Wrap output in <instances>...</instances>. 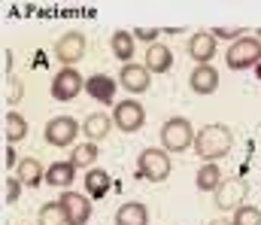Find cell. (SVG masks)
<instances>
[{
  "label": "cell",
  "instance_id": "6da1fadb",
  "mask_svg": "<svg viewBox=\"0 0 261 225\" xmlns=\"http://www.w3.org/2000/svg\"><path fill=\"white\" fill-rule=\"evenodd\" d=\"M231 149H234V131L228 125H222V122L206 125L195 134V155L203 158V161H219Z\"/></svg>",
  "mask_w": 261,
  "mask_h": 225
},
{
  "label": "cell",
  "instance_id": "7a4b0ae2",
  "mask_svg": "<svg viewBox=\"0 0 261 225\" xmlns=\"http://www.w3.org/2000/svg\"><path fill=\"white\" fill-rule=\"evenodd\" d=\"M161 146L167 152H186L195 146V128L186 116H173L161 125Z\"/></svg>",
  "mask_w": 261,
  "mask_h": 225
},
{
  "label": "cell",
  "instance_id": "3957f363",
  "mask_svg": "<svg viewBox=\"0 0 261 225\" xmlns=\"http://www.w3.org/2000/svg\"><path fill=\"white\" fill-rule=\"evenodd\" d=\"M170 152L167 149H155V146H149V149H143L137 155V173L143 177V180H149V183H164L167 177H170Z\"/></svg>",
  "mask_w": 261,
  "mask_h": 225
},
{
  "label": "cell",
  "instance_id": "277c9868",
  "mask_svg": "<svg viewBox=\"0 0 261 225\" xmlns=\"http://www.w3.org/2000/svg\"><path fill=\"white\" fill-rule=\"evenodd\" d=\"M261 61V40L258 37H240L237 43L228 46L225 52V64L228 70H249Z\"/></svg>",
  "mask_w": 261,
  "mask_h": 225
},
{
  "label": "cell",
  "instance_id": "5b68a950",
  "mask_svg": "<svg viewBox=\"0 0 261 225\" xmlns=\"http://www.w3.org/2000/svg\"><path fill=\"white\" fill-rule=\"evenodd\" d=\"M79 122L73 119V116H55V119H49L46 122V143L49 146H73L76 143V137H79Z\"/></svg>",
  "mask_w": 261,
  "mask_h": 225
},
{
  "label": "cell",
  "instance_id": "8992f818",
  "mask_svg": "<svg viewBox=\"0 0 261 225\" xmlns=\"http://www.w3.org/2000/svg\"><path fill=\"white\" fill-rule=\"evenodd\" d=\"M85 49H88V40L82 31H67L55 40V58L64 67H73L79 58H85Z\"/></svg>",
  "mask_w": 261,
  "mask_h": 225
},
{
  "label": "cell",
  "instance_id": "52a82bcc",
  "mask_svg": "<svg viewBox=\"0 0 261 225\" xmlns=\"http://www.w3.org/2000/svg\"><path fill=\"white\" fill-rule=\"evenodd\" d=\"M113 122H116L119 131H125V134H137V131L146 125V110H143V104H137L134 97L119 101L116 110H113Z\"/></svg>",
  "mask_w": 261,
  "mask_h": 225
},
{
  "label": "cell",
  "instance_id": "ba28073f",
  "mask_svg": "<svg viewBox=\"0 0 261 225\" xmlns=\"http://www.w3.org/2000/svg\"><path fill=\"white\" fill-rule=\"evenodd\" d=\"M246 195H249V183L243 177H231L216 189V207L219 210H237V207H243Z\"/></svg>",
  "mask_w": 261,
  "mask_h": 225
},
{
  "label": "cell",
  "instance_id": "9c48e42d",
  "mask_svg": "<svg viewBox=\"0 0 261 225\" xmlns=\"http://www.w3.org/2000/svg\"><path fill=\"white\" fill-rule=\"evenodd\" d=\"M82 88H85V79L79 76L76 67H61V70L55 73V79H52V85H49L52 97L61 101V104H64V101H73Z\"/></svg>",
  "mask_w": 261,
  "mask_h": 225
},
{
  "label": "cell",
  "instance_id": "30bf717a",
  "mask_svg": "<svg viewBox=\"0 0 261 225\" xmlns=\"http://www.w3.org/2000/svg\"><path fill=\"white\" fill-rule=\"evenodd\" d=\"M58 204L64 207V213H67V225H85L91 219V201H88V195H82V192L64 189L61 198H58Z\"/></svg>",
  "mask_w": 261,
  "mask_h": 225
},
{
  "label": "cell",
  "instance_id": "8fae6325",
  "mask_svg": "<svg viewBox=\"0 0 261 225\" xmlns=\"http://www.w3.org/2000/svg\"><path fill=\"white\" fill-rule=\"evenodd\" d=\"M149 70H146V64H122V70H119V85L122 88H128L130 94H143V91H149Z\"/></svg>",
  "mask_w": 261,
  "mask_h": 225
},
{
  "label": "cell",
  "instance_id": "7c38bea8",
  "mask_svg": "<svg viewBox=\"0 0 261 225\" xmlns=\"http://www.w3.org/2000/svg\"><path fill=\"white\" fill-rule=\"evenodd\" d=\"M189 85L195 94H213L219 88V70L213 64H195V70L189 73Z\"/></svg>",
  "mask_w": 261,
  "mask_h": 225
},
{
  "label": "cell",
  "instance_id": "4fadbf2b",
  "mask_svg": "<svg viewBox=\"0 0 261 225\" xmlns=\"http://www.w3.org/2000/svg\"><path fill=\"white\" fill-rule=\"evenodd\" d=\"M189 55L195 58V64H213V58H216V37H213L210 31L192 34V40H189Z\"/></svg>",
  "mask_w": 261,
  "mask_h": 225
},
{
  "label": "cell",
  "instance_id": "5bb4252c",
  "mask_svg": "<svg viewBox=\"0 0 261 225\" xmlns=\"http://www.w3.org/2000/svg\"><path fill=\"white\" fill-rule=\"evenodd\" d=\"M116 79L107 73H94L85 79V91L97 101V104H113V97H116Z\"/></svg>",
  "mask_w": 261,
  "mask_h": 225
},
{
  "label": "cell",
  "instance_id": "9a60e30c",
  "mask_svg": "<svg viewBox=\"0 0 261 225\" xmlns=\"http://www.w3.org/2000/svg\"><path fill=\"white\" fill-rule=\"evenodd\" d=\"M46 170H49V167H43L37 158H21V161L15 164V177H18L28 189L43 186V183H46Z\"/></svg>",
  "mask_w": 261,
  "mask_h": 225
},
{
  "label": "cell",
  "instance_id": "2e32d148",
  "mask_svg": "<svg viewBox=\"0 0 261 225\" xmlns=\"http://www.w3.org/2000/svg\"><path fill=\"white\" fill-rule=\"evenodd\" d=\"M173 67V52L164 43H152L146 49V70L149 73H167Z\"/></svg>",
  "mask_w": 261,
  "mask_h": 225
},
{
  "label": "cell",
  "instance_id": "e0dca14e",
  "mask_svg": "<svg viewBox=\"0 0 261 225\" xmlns=\"http://www.w3.org/2000/svg\"><path fill=\"white\" fill-rule=\"evenodd\" d=\"M76 164L73 161H55V164H49V170H46V183L49 186H55V189H70L73 186V180H76Z\"/></svg>",
  "mask_w": 261,
  "mask_h": 225
},
{
  "label": "cell",
  "instance_id": "ac0fdd59",
  "mask_svg": "<svg viewBox=\"0 0 261 225\" xmlns=\"http://www.w3.org/2000/svg\"><path fill=\"white\" fill-rule=\"evenodd\" d=\"M110 128H116V122H113L107 113H91V116H85V122H82V131H85V137H88L91 143L103 140V137L110 134Z\"/></svg>",
  "mask_w": 261,
  "mask_h": 225
},
{
  "label": "cell",
  "instance_id": "d6986e66",
  "mask_svg": "<svg viewBox=\"0 0 261 225\" xmlns=\"http://www.w3.org/2000/svg\"><path fill=\"white\" fill-rule=\"evenodd\" d=\"M116 225H149V210L140 201H125L116 210Z\"/></svg>",
  "mask_w": 261,
  "mask_h": 225
},
{
  "label": "cell",
  "instance_id": "ffe728a7",
  "mask_svg": "<svg viewBox=\"0 0 261 225\" xmlns=\"http://www.w3.org/2000/svg\"><path fill=\"white\" fill-rule=\"evenodd\" d=\"M197 189L200 192H213L216 195V189L225 183V177H222V170H219V164L216 161H203L200 164V170H197Z\"/></svg>",
  "mask_w": 261,
  "mask_h": 225
},
{
  "label": "cell",
  "instance_id": "44dd1931",
  "mask_svg": "<svg viewBox=\"0 0 261 225\" xmlns=\"http://www.w3.org/2000/svg\"><path fill=\"white\" fill-rule=\"evenodd\" d=\"M3 137L15 146L18 140H24L28 137V122H24V116L21 113H15V110H9L6 116H3Z\"/></svg>",
  "mask_w": 261,
  "mask_h": 225
},
{
  "label": "cell",
  "instance_id": "7402d4cb",
  "mask_svg": "<svg viewBox=\"0 0 261 225\" xmlns=\"http://www.w3.org/2000/svg\"><path fill=\"white\" fill-rule=\"evenodd\" d=\"M134 34L130 31H116L113 37H110V49H113V55L122 61V64H130V58H134Z\"/></svg>",
  "mask_w": 261,
  "mask_h": 225
},
{
  "label": "cell",
  "instance_id": "603a6c76",
  "mask_svg": "<svg viewBox=\"0 0 261 225\" xmlns=\"http://www.w3.org/2000/svg\"><path fill=\"white\" fill-rule=\"evenodd\" d=\"M110 192V173L107 170H88L85 173V195L88 198H103Z\"/></svg>",
  "mask_w": 261,
  "mask_h": 225
},
{
  "label": "cell",
  "instance_id": "cb8c5ba5",
  "mask_svg": "<svg viewBox=\"0 0 261 225\" xmlns=\"http://www.w3.org/2000/svg\"><path fill=\"white\" fill-rule=\"evenodd\" d=\"M37 225H67V213L58 201H46L37 213Z\"/></svg>",
  "mask_w": 261,
  "mask_h": 225
},
{
  "label": "cell",
  "instance_id": "d4e9b609",
  "mask_svg": "<svg viewBox=\"0 0 261 225\" xmlns=\"http://www.w3.org/2000/svg\"><path fill=\"white\" fill-rule=\"evenodd\" d=\"M97 155H100V149H97V143H79V146H73V152H70V161L76 164V167H91L94 161H97Z\"/></svg>",
  "mask_w": 261,
  "mask_h": 225
},
{
  "label": "cell",
  "instance_id": "484cf974",
  "mask_svg": "<svg viewBox=\"0 0 261 225\" xmlns=\"http://www.w3.org/2000/svg\"><path fill=\"white\" fill-rule=\"evenodd\" d=\"M231 225H261V210L258 207H252V204H243V207L234 210Z\"/></svg>",
  "mask_w": 261,
  "mask_h": 225
},
{
  "label": "cell",
  "instance_id": "4316f807",
  "mask_svg": "<svg viewBox=\"0 0 261 225\" xmlns=\"http://www.w3.org/2000/svg\"><path fill=\"white\" fill-rule=\"evenodd\" d=\"M21 186H24V183H21L18 177H6V180H3V201H6V204H15L18 195H21Z\"/></svg>",
  "mask_w": 261,
  "mask_h": 225
},
{
  "label": "cell",
  "instance_id": "83f0119b",
  "mask_svg": "<svg viewBox=\"0 0 261 225\" xmlns=\"http://www.w3.org/2000/svg\"><path fill=\"white\" fill-rule=\"evenodd\" d=\"M18 97H21V82L15 76H6V82H3V101L6 104H18Z\"/></svg>",
  "mask_w": 261,
  "mask_h": 225
},
{
  "label": "cell",
  "instance_id": "f1b7e54d",
  "mask_svg": "<svg viewBox=\"0 0 261 225\" xmlns=\"http://www.w3.org/2000/svg\"><path fill=\"white\" fill-rule=\"evenodd\" d=\"M216 40H231V43H237L240 37H243V28H213L210 31Z\"/></svg>",
  "mask_w": 261,
  "mask_h": 225
},
{
  "label": "cell",
  "instance_id": "f546056e",
  "mask_svg": "<svg viewBox=\"0 0 261 225\" xmlns=\"http://www.w3.org/2000/svg\"><path fill=\"white\" fill-rule=\"evenodd\" d=\"M134 40H143V43H158V31L155 28H134Z\"/></svg>",
  "mask_w": 261,
  "mask_h": 225
},
{
  "label": "cell",
  "instance_id": "4dcf8cb0",
  "mask_svg": "<svg viewBox=\"0 0 261 225\" xmlns=\"http://www.w3.org/2000/svg\"><path fill=\"white\" fill-rule=\"evenodd\" d=\"M6 155H3V161H6V167H12V164H18V161H21V158H18V155H15V149H12V143H9V146H6Z\"/></svg>",
  "mask_w": 261,
  "mask_h": 225
},
{
  "label": "cell",
  "instance_id": "1f68e13d",
  "mask_svg": "<svg viewBox=\"0 0 261 225\" xmlns=\"http://www.w3.org/2000/svg\"><path fill=\"white\" fill-rule=\"evenodd\" d=\"M12 64H15V55L9 52V49H3V73L9 76V70H12Z\"/></svg>",
  "mask_w": 261,
  "mask_h": 225
},
{
  "label": "cell",
  "instance_id": "d6a6232c",
  "mask_svg": "<svg viewBox=\"0 0 261 225\" xmlns=\"http://www.w3.org/2000/svg\"><path fill=\"white\" fill-rule=\"evenodd\" d=\"M210 225H231V222H228V219H213Z\"/></svg>",
  "mask_w": 261,
  "mask_h": 225
},
{
  "label": "cell",
  "instance_id": "836d02e7",
  "mask_svg": "<svg viewBox=\"0 0 261 225\" xmlns=\"http://www.w3.org/2000/svg\"><path fill=\"white\" fill-rule=\"evenodd\" d=\"M255 37H258V40H261V31H255Z\"/></svg>",
  "mask_w": 261,
  "mask_h": 225
}]
</instances>
